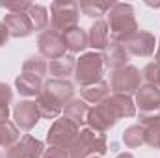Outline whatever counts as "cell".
I'll list each match as a JSON object with an SVG mask.
<instances>
[{
	"label": "cell",
	"instance_id": "cell-2",
	"mask_svg": "<svg viewBox=\"0 0 160 158\" xmlns=\"http://www.w3.org/2000/svg\"><path fill=\"white\" fill-rule=\"evenodd\" d=\"M108 151L106 136L102 132L91 130V128H82L75 143L69 147V158H91L101 156Z\"/></svg>",
	"mask_w": 160,
	"mask_h": 158
},
{
	"label": "cell",
	"instance_id": "cell-14",
	"mask_svg": "<svg viewBox=\"0 0 160 158\" xmlns=\"http://www.w3.org/2000/svg\"><path fill=\"white\" fill-rule=\"evenodd\" d=\"M101 56H102L104 67H108V69H112V71L128 65V58H130V54H128V50L125 48V45H121V43H112V41H110V45L101 52Z\"/></svg>",
	"mask_w": 160,
	"mask_h": 158
},
{
	"label": "cell",
	"instance_id": "cell-21",
	"mask_svg": "<svg viewBox=\"0 0 160 158\" xmlns=\"http://www.w3.org/2000/svg\"><path fill=\"white\" fill-rule=\"evenodd\" d=\"M15 89L21 97H39L43 91V80L22 73L15 78Z\"/></svg>",
	"mask_w": 160,
	"mask_h": 158
},
{
	"label": "cell",
	"instance_id": "cell-34",
	"mask_svg": "<svg viewBox=\"0 0 160 158\" xmlns=\"http://www.w3.org/2000/svg\"><path fill=\"white\" fill-rule=\"evenodd\" d=\"M155 60H157V62H160V39H158V43H157V50H155Z\"/></svg>",
	"mask_w": 160,
	"mask_h": 158
},
{
	"label": "cell",
	"instance_id": "cell-4",
	"mask_svg": "<svg viewBox=\"0 0 160 158\" xmlns=\"http://www.w3.org/2000/svg\"><path fill=\"white\" fill-rule=\"evenodd\" d=\"M80 7L77 2L56 0L50 4V28L58 34H65L78 26Z\"/></svg>",
	"mask_w": 160,
	"mask_h": 158
},
{
	"label": "cell",
	"instance_id": "cell-38",
	"mask_svg": "<svg viewBox=\"0 0 160 158\" xmlns=\"http://www.w3.org/2000/svg\"><path fill=\"white\" fill-rule=\"evenodd\" d=\"M0 158H4V156H2V155H0Z\"/></svg>",
	"mask_w": 160,
	"mask_h": 158
},
{
	"label": "cell",
	"instance_id": "cell-6",
	"mask_svg": "<svg viewBox=\"0 0 160 158\" xmlns=\"http://www.w3.org/2000/svg\"><path fill=\"white\" fill-rule=\"evenodd\" d=\"M142 86V73L134 65H125L121 69L112 71L110 77V89L119 95H136Z\"/></svg>",
	"mask_w": 160,
	"mask_h": 158
},
{
	"label": "cell",
	"instance_id": "cell-9",
	"mask_svg": "<svg viewBox=\"0 0 160 158\" xmlns=\"http://www.w3.org/2000/svg\"><path fill=\"white\" fill-rule=\"evenodd\" d=\"M13 119H15L17 128L24 130V132L32 130L41 119L36 101H19L13 106Z\"/></svg>",
	"mask_w": 160,
	"mask_h": 158
},
{
	"label": "cell",
	"instance_id": "cell-32",
	"mask_svg": "<svg viewBox=\"0 0 160 158\" xmlns=\"http://www.w3.org/2000/svg\"><path fill=\"white\" fill-rule=\"evenodd\" d=\"M41 158H69V153L65 149H60V147H52L48 145V149L43 151V156Z\"/></svg>",
	"mask_w": 160,
	"mask_h": 158
},
{
	"label": "cell",
	"instance_id": "cell-39",
	"mask_svg": "<svg viewBox=\"0 0 160 158\" xmlns=\"http://www.w3.org/2000/svg\"><path fill=\"white\" fill-rule=\"evenodd\" d=\"M158 87H160V84H158Z\"/></svg>",
	"mask_w": 160,
	"mask_h": 158
},
{
	"label": "cell",
	"instance_id": "cell-37",
	"mask_svg": "<svg viewBox=\"0 0 160 158\" xmlns=\"http://www.w3.org/2000/svg\"><path fill=\"white\" fill-rule=\"evenodd\" d=\"M91 158H101V156H91Z\"/></svg>",
	"mask_w": 160,
	"mask_h": 158
},
{
	"label": "cell",
	"instance_id": "cell-31",
	"mask_svg": "<svg viewBox=\"0 0 160 158\" xmlns=\"http://www.w3.org/2000/svg\"><path fill=\"white\" fill-rule=\"evenodd\" d=\"M145 143L153 149H160V123L145 126Z\"/></svg>",
	"mask_w": 160,
	"mask_h": 158
},
{
	"label": "cell",
	"instance_id": "cell-29",
	"mask_svg": "<svg viewBox=\"0 0 160 158\" xmlns=\"http://www.w3.org/2000/svg\"><path fill=\"white\" fill-rule=\"evenodd\" d=\"M11 101H13V89L6 82H0V123L8 121V117H9Z\"/></svg>",
	"mask_w": 160,
	"mask_h": 158
},
{
	"label": "cell",
	"instance_id": "cell-30",
	"mask_svg": "<svg viewBox=\"0 0 160 158\" xmlns=\"http://www.w3.org/2000/svg\"><path fill=\"white\" fill-rule=\"evenodd\" d=\"M32 2L28 0H0V7L8 9L9 13H26Z\"/></svg>",
	"mask_w": 160,
	"mask_h": 158
},
{
	"label": "cell",
	"instance_id": "cell-1",
	"mask_svg": "<svg viewBox=\"0 0 160 158\" xmlns=\"http://www.w3.org/2000/svg\"><path fill=\"white\" fill-rule=\"evenodd\" d=\"M106 24L110 30L112 43H121V45H125L140 30L134 15V7L123 2H116V6L106 13Z\"/></svg>",
	"mask_w": 160,
	"mask_h": 158
},
{
	"label": "cell",
	"instance_id": "cell-10",
	"mask_svg": "<svg viewBox=\"0 0 160 158\" xmlns=\"http://www.w3.org/2000/svg\"><path fill=\"white\" fill-rule=\"evenodd\" d=\"M125 48L128 50V54L138 56V58H149L155 54L157 50V39L151 32L145 30H138L130 39L125 43Z\"/></svg>",
	"mask_w": 160,
	"mask_h": 158
},
{
	"label": "cell",
	"instance_id": "cell-25",
	"mask_svg": "<svg viewBox=\"0 0 160 158\" xmlns=\"http://www.w3.org/2000/svg\"><path fill=\"white\" fill-rule=\"evenodd\" d=\"M21 140V132L17 128L15 123H11L9 119L8 121H2L0 123V149H9L13 147L17 141Z\"/></svg>",
	"mask_w": 160,
	"mask_h": 158
},
{
	"label": "cell",
	"instance_id": "cell-27",
	"mask_svg": "<svg viewBox=\"0 0 160 158\" xmlns=\"http://www.w3.org/2000/svg\"><path fill=\"white\" fill-rule=\"evenodd\" d=\"M123 143H125L128 149L142 147V145L145 143V126H142V125H132V126L125 128V132H123Z\"/></svg>",
	"mask_w": 160,
	"mask_h": 158
},
{
	"label": "cell",
	"instance_id": "cell-19",
	"mask_svg": "<svg viewBox=\"0 0 160 158\" xmlns=\"http://www.w3.org/2000/svg\"><path fill=\"white\" fill-rule=\"evenodd\" d=\"M110 91H112V89H110V84L104 82V80H101V82H97V84H93V86L82 87L80 99H82L86 104L97 106V104H101L106 97H110Z\"/></svg>",
	"mask_w": 160,
	"mask_h": 158
},
{
	"label": "cell",
	"instance_id": "cell-20",
	"mask_svg": "<svg viewBox=\"0 0 160 158\" xmlns=\"http://www.w3.org/2000/svg\"><path fill=\"white\" fill-rule=\"evenodd\" d=\"M75 67H77V60L71 54H65L48 63V73L52 75V78L67 80L71 75H75Z\"/></svg>",
	"mask_w": 160,
	"mask_h": 158
},
{
	"label": "cell",
	"instance_id": "cell-26",
	"mask_svg": "<svg viewBox=\"0 0 160 158\" xmlns=\"http://www.w3.org/2000/svg\"><path fill=\"white\" fill-rule=\"evenodd\" d=\"M22 73L43 80L47 77V73H48V63L45 62L43 56H30V58L22 63Z\"/></svg>",
	"mask_w": 160,
	"mask_h": 158
},
{
	"label": "cell",
	"instance_id": "cell-33",
	"mask_svg": "<svg viewBox=\"0 0 160 158\" xmlns=\"http://www.w3.org/2000/svg\"><path fill=\"white\" fill-rule=\"evenodd\" d=\"M9 39V32H8V28H6V24L0 21V47H4L6 43Z\"/></svg>",
	"mask_w": 160,
	"mask_h": 158
},
{
	"label": "cell",
	"instance_id": "cell-16",
	"mask_svg": "<svg viewBox=\"0 0 160 158\" xmlns=\"http://www.w3.org/2000/svg\"><path fill=\"white\" fill-rule=\"evenodd\" d=\"M88 43H89V47L93 48V52H95V50H101V52H102V50L110 45V30H108L106 21L99 19V21H95V22L89 26Z\"/></svg>",
	"mask_w": 160,
	"mask_h": 158
},
{
	"label": "cell",
	"instance_id": "cell-11",
	"mask_svg": "<svg viewBox=\"0 0 160 158\" xmlns=\"http://www.w3.org/2000/svg\"><path fill=\"white\" fill-rule=\"evenodd\" d=\"M45 151L43 141H39L38 138L26 134L22 136L13 147H9L6 151V158H41Z\"/></svg>",
	"mask_w": 160,
	"mask_h": 158
},
{
	"label": "cell",
	"instance_id": "cell-7",
	"mask_svg": "<svg viewBox=\"0 0 160 158\" xmlns=\"http://www.w3.org/2000/svg\"><path fill=\"white\" fill-rule=\"evenodd\" d=\"M38 48H39L41 56L50 60V62L65 56L67 47H65V41H63V34H58L52 28H47L38 37Z\"/></svg>",
	"mask_w": 160,
	"mask_h": 158
},
{
	"label": "cell",
	"instance_id": "cell-13",
	"mask_svg": "<svg viewBox=\"0 0 160 158\" xmlns=\"http://www.w3.org/2000/svg\"><path fill=\"white\" fill-rule=\"evenodd\" d=\"M9 32V37H28L34 32V24L26 13H8L2 21Z\"/></svg>",
	"mask_w": 160,
	"mask_h": 158
},
{
	"label": "cell",
	"instance_id": "cell-3",
	"mask_svg": "<svg viewBox=\"0 0 160 158\" xmlns=\"http://www.w3.org/2000/svg\"><path fill=\"white\" fill-rule=\"evenodd\" d=\"M102 71H104V63H102L101 52L91 50V52H84L77 60L73 77L80 87H88V86H93L102 80Z\"/></svg>",
	"mask_w": 160,
	"mask_h": 158
},
{
	"label": "cell",
	"instance_id": "cell-28",
	"mask_svg": "<svg viewBox=\"0 0 160 158\" xmlns=\"http://www.w3.org/2000/svg\"><path fill=\"white\" fill-rule=\"evenodd\" d=\"M26 15L30 17L32 24H34V30H41V32L47 30V26H48V11H47L45 6H41V4H32V6L28 7Z\"/></svg>",
	"mask_w": 160,
	"mask_h": 158
},
{
	"label": "cell",
	"instance_id": "cell-18",
	"mask_svg": "<svg viewBox=\"0 0 160 158\" xmlns=\"http://www.w3.org/2000/svg\"><path fill=\"white\" fill-rule=\"evenodd\" d=\"M36 104H38L39 116L45 119H58L60 114H63V104L47 91H41V95L36 99Z\"/></svg>",
	"mask_w": 160,
	"mask_h": 158
},
{
	"label": "cell",
	"instance_id": "cell-17",
	"mask_svg": "<svg viewBox=\"0 0 160 158\" xmlns=\"http://www.w3.org/2000/svg\"><path fill=\"white\" fill-rule=\"evenodd\" d=\"M106 104L112 108V112L118 116V119L125 117H134L136 116V104L128 95H119V93H112L110 97L104 99Z\"/></svg>",
	"mask_w": 160,
	"mask_h": 158
},
{
	"label": "cell",
	"instance_id": "cell-23",
	"mask_svg": "<svg viewBox=\"0 0 160 158\" xmlns=\"http://www.w3.org/2000/svg\"><path fill=\"white\" fill-rule=\"evenodd\" d=\"M114 6H116L114 0H82L78 4L80 11H82L84 15L93 17V19H97V21H99V17L106 15Z\"/></svg>",
	"mask_w": 160,
	"mask_h": 158
},
{
	"label": "cell",
	"instance_id": "cell-8",
	"mask_svg": "<svg viewBox=\"0 0 160 158\" xmlns=\"http://www.w3.org/2000/svg\"><path fill=\"white\" fill-rule=\"evenodd\" d=\"M118 121H119L118 116L112 112V108L106 104V101H102L101 104L89 108V114H88V121H86V125H88V128L104 134V132H108Z\"/></svg>",
	"mask_w": 160,
	"mask_h": 158
},
{
	"label": "cell",
	"instance_id": "cell-5",
	"mask_svg": "<svg viewBox=\"0 0 160 158\" xmlns=\"http://www.w3.org/2000/svg\"><path fill=\"white\" fill-rule=\"evenodd\" d=\"M78 134H80L78 125H75L67 117H58L47 132V143L52 145V147H60V149L69 151V147L75 143Z\"/></svg>",
	"mask_w": 160,
	"mask_h": 158
},
{
	"label": "cell",
	"instance_id": "cell-36",
	"mask_svg": "<svg viewBox=\"0 0 160 158\" xmlns=\"http://www.w3.org/2000/svg\"><path fill=\"white\" fill-rule=\"evenodd\" d=\"M147 6H151V7H160V2H147Z\"/></svg>",
	"mask_w": 160,
	"mask_h": 158
},
{
	"label": "cell",
	"instance_id": "cell-15",
	"mask_svg": "<svg viewBox=\"0 0 160 158\" xmlns=\"http://www.w3.org/2000/svg\"><path fill=\"white\" fill-rule=\"evenodd\" d=\"M43 91L50 93L54 99H58L63 106L75 99V86L69 80H60V78H50L43 84Z\"/></svg>",
	"mask_w": 160,
	"mask_h": 158
},
{
	"label": "cell",
	"instance_id": "cell-22",
	"mask_svg": "<svg viewBox=\"0 0 160 158\" xmlns=\"http://www.w3.org/2000/svg\"><path fill=\"white\" fill-rule=\"evenodd\" d=\"M88 114H89V104H86L82 99H73L71 102H67L63 106V117H67L78 126L86 125Z\"/></svg>",
	"mask_w": 160,
	"mask_h": 158
},
{
	"label": "cell",
	"instance_id": "cell-24",
	"mask_svg": "<svg viewBox=\"0 0 160 158\" xmlns=\"http://www.w3.org/2000/svg\"><path fill=\"white\" fill-rule=\"evenodd\" d=\"M63 41H65L67 50L73 52V54L84 52V50L89 47V43H88V32H84L80 26L69 30V32H65V34H63Z\"/></svg>",
	"mask_w": 160,
	"mask_h": 158
},
{
	"label": "cell",
	"instance_id": "cell-12",
	"mask_svg": "<svg viewBox=\"0 0 160 158\" xmlns=\"http://www.w3.org/2000/svg\"><path fill=\"white\" fill-rule=\"evenodd\" d=\"M134 104L140 108V114L160 110V87L153 84H142L134 95Z\"/></svg>",
	"mask_w": 160,
	"mask_h": 158
},
{
	"label": "cell",
	"instance_id": "cell-35",
	"mask_svg": "<svg viewBox=\"0 0 160 158\" xmlns=\"http://www.w3.org/2000/svg\"><path fill=\"white\" fill-rule=\"evenodd\" d=\"M116 158H134V156H132L130 153H121V155H118Z\"/></svg>",
	"mask_w": 160,
	"mask_h": 158
}]
</instances>
